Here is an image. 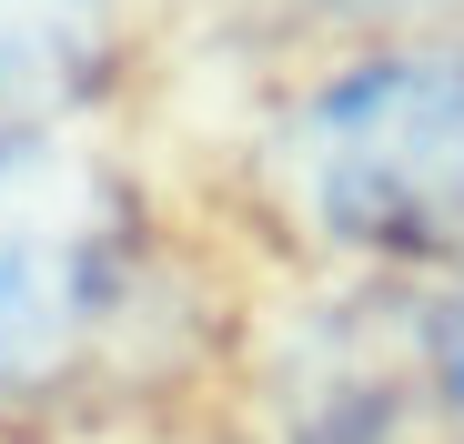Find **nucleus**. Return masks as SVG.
Listing matches in <instances>:
<instances>
[{"label":"nucleus","instance_id":"f257e3e1","mask_svg":"<svg viewBox=\"0 0 464 444\" xmlns=\"http://www.w3.org/2000/svg\"><path fill=\"white\" fill-rule=\"evenodd\" d=\"M141 304V192L61 131H0V414L92 374Z\"/></svg>","mask_w":464,"mask_h":444},{"label":"nucleus","instance_id":"7ed1b4c3","mask_svg":"<svg viewBox=\"0 0 464 444\" xmlns=\"http://www.w3.org/2000/svg\"><path fill=\"white\" fill-rule=\"evenodd\" d=\"M121 0H0V131L61 111L111 61Z\"/></svg>","mask_w":464,"mask_h":444},{"label":"nucleus","instance_id":"20e7f679","mask_svg":"<svg viewBox=\"0 0 464 444\" xmlns=\"http://www.w3.org/2000/svg\"><path fill=\"white\" fill-rule=\"evenodd\" d=\"M434 374H444V404H454V424H464V304L434 323Z\"/></svg>","mask_w":464,"mask_h":444},{"label":"nucleus","instance_id":"f03ea898","mask_svg":"<svg viewBox=\"0 0 464 444\" xmlns=\"http://www.w3.org/2000/svg\"><path fill=\"white\" fill-rule=\"evenodd\" d=\"M293 172L343 243L383 263H464V41L383 51L314 92Z\"/></svg>","mask_w":464,"mask_h":444}]
</instances>
